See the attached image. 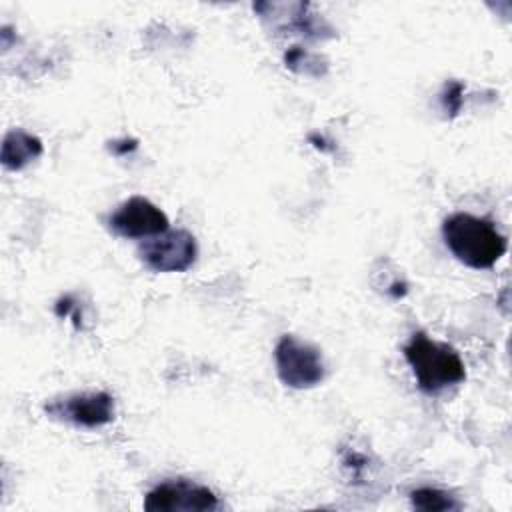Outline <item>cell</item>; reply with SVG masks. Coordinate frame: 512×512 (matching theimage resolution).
Wrapping results in <instances>:
<instances>
[{
  "instance_id": "ba28073f",
  "label": "cell",
  "mask_w": 512,
  "mask_h": 512,
  "mask_svg": "<svg viewBox=\"0 0 512 512\" xmlns=\"http://www.w3.org/2000/svg\"><path fill=\"white\" fill-rule=\"evenodd\" d=\"M42 154V142L38 136L24 130H10L4 136L0 160L8 170H22Z\"/></svg>"
},
{
  "instance_id": "7a4b0ae2",
  "label": "cell",
  "mask_w": 512,
  "mask_h": 512,
  "mask_svg": "<svg viewBox=\"0 0 512 512\" xmlns=\"http://www.w3.org/2000/svg\"><path fill=\"white\" fill-rule=\"evenodd\" d=\"M404 358L410 364L416 384L426 394H438L466 378L460 354L444 342H436L424 332L412 334L404 346Z\"/></svg>"
},
{
  "instance_id": "52a82bcc",
  "label": "cell",
  "mask_w": 512,
  "mask_h": 512,
  "mask_svg": "<svg viewBox=\"0 0 512 512\" xmlns=\"http://www.w3.org/2000/svg\"><path fill=\"white\" fill-rule=\"evenodd\" d=\"M108 228L122 238H150L170 228L168 216L148 198L130 196L106 220Z\"/></svg>"
},
{
  "instance_id": "8fae6325",
  "label": "cell",
  "mask_w": 512,
  "mask_h": 512,
  "mask_svg": "<svg viewBox=\"0 0 512 512\" xmlns=\"http://www.w3.org/2000/svg\"><path fill=\"white\" fill-rule=\"evenodd\" d=\"M134 148H136V140H128V138L118 140V142L112 144V152L114 154H126V152H132Z\"/></svg>"
},
{
  "instance_id": "3957f363",
  "label": "cell",
  "mask_w": 512,
  "mask_h": 512,
  "mask_svg": "<svg viewBox=\"0 0 512 512\" xmlns=\"http://www.w3.org/2000/svg\"><path fill=\"white\" fill-rule=\"evenodd\" d=\"M276 372L282 384L304 390L324 380V360L316 346L284 334L274 348Z\"/></svg>"
},
{
  "instance_id": "6da1fadb",
  "label": "cell",
  "mask_w": 512,
  "mask_h": 512,
  "mask_svg": "<svg viewBox=\"0 0 512 512\" xmlns=\"http://www.w3.org/2000/svg\"><path fill=\"white\" fill-rule=\"evenodd\" d=\"M442 238L452 256L468 268H492L506 252V238L486 218L454 212L442 222Z\"/></svg>"
},
{
  "instance_id": "277c9868",
  "label": "cell",
  "mask_w": 512,
  "mask_h": 512,
  "mask_svg": "<svg viewBox=\"0 0 512 512\" xmlns=\"http://www.w3.org/2000/svg\"><path fill=\"white\" fill-rule=\"evenodd\" d=\"M198 256L196 238L182 228L146 238L138 246V258L152 272H184Z\"/></svg>"
},
{
  "instance_id": "8992f818",
  "label": "cell",
  "mask_w": 512,
  "mask_h": 512,
  "mask_svg": "<svg viewBox=\"0 0 512 512\" xmlns=\"http://www.w3.org/2000/svg\"><path fill=\"white\" fill-rule=\"evenodd\" d=\"M54 420L68 422L82 428H98L114 418V398L108 392H80L66 398L52 400L44 406Z\"/></svg>"
},
{
  "instance_id": "30bf717a",
  "label": "cell",
  "mask_w": 512,
  "mask_h": 512,
  "mask_svg": "<svg viewBox=\"0 0 512 512\" xmlns=\"http://www.w3.org/2000/svg\"><path fill=\"white\" fill-rule=\"evenodd\" d=\"M460 104H462V84L448 82L446 88H444V94H442L444 110L456 114L460 110Z\"/></svg>"
},
{
  "instance_id": "9c48e42d",
  "label": "cell",
  "mask_w": 512,
  "mask_h": 512,
  "mask_svg": "<svg viewBox=\"0 0 512 512\" xmlns=\"http://www.w3.org/2000/svg\"><path fill=\"white\" fill-rule=\"evenodd\" d=\"M410 500H412V506L418 508V510H428V512H434V510H454L458 508V504L454 502V498L450 494H446L444 490H438V488H430V486H424V488H416L412 494H410Z\"/></svg>"
},
{
  "instance_id": "5b68a950",
  "label": "cell",
  "mask_w": 512,
  "mask_h": 512,
  "mask_svg": "<svg viewBox=\"0 0 512 512\" xmlns=\"http://www.w3.org/2000/svg\"><path fill=\"white\" fill-rule=\"evenodd\" d=\"M218 506L214 492L192 480H166L154 486L144 498L148 512H206Z\"/></svg>"
}]
</instances>
